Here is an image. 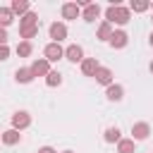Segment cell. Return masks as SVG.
<instances>
[{"mask_svg":"<svg viewBox=\"0 0 153 153\" xmlns=\"http://www.w3.org/2000/svg\"><path fill=\"white\" fill-rule=\"evenodd\" d=\"M36 33H38V14L36 12H26L24 17H19V36L24 41H29Z\"/></svg>","mask_w":153,"mask_h":153,"instance_id":"6da1fadb","label":"cell"},{"mask_svg":"<svg viewBox=\"0 0 153 153\" xmlns=\"http://www.w3.org/2000/svg\"><path fill=\"white\" fill-rule=\"evenodd\" d=\"M129 19H131L129 7H122V5H110V7L105 10V22H110V24H120V26H124Z\"/></svg>","mask_w":153,"mask_h":153,"instance_id":"7a4b0ae2","label":"cell"},{"mask_svg":"<svg viewBox=\"0 0 153 153\" xmlns=\"http://www.w3.org/2000/svg\"><path fill=\"white\" fill-rule=\"evenodd\" d=\"M43 57L48 60V62H57L60 57H65V50H62V45L60 43H48L45 48H43Z\"/></svg>","mask_w":153,"mask_h":153,"instance_id":"3957f363","label":"cell"},{"mask_svg":"<svg viewBox=\"0 0 153 153\" xmlns=\"http://www.w3.org/2000/svg\"><path fill=\"white\" fill-rule=\"evenodd\" d=\"M29 124H31V115H29V112H24V110H17V112L12 115V129L22 131V129H26Z\"/></svg>","mask_w":153,"mask_h":153,"instance_id":"277c9868","label":"cell"},{"mask_svg":"<svg viewBox=\"0 0 153 153\" xmlns=\"http://www.w3.org/2000/svg\"><path fill=\"white\" fill-rule=\"evenodd\" d=\"M48 33H50L53 43H60V41H65V38H67V26H65L62 22H53V24H50V29H48Z\"/></svg>","mask_w":153,"mask_h":153,"instance_id":"5b68a950","label":"cell"},{"mask_svg":"<svg viewBox=\"0 0 153 153\" xmlns=\"http://www.w3.org/2000/svg\"><path fill=\"white\" fill-rule=\"evenodd\" d=\"M31 74H33V76H48V74H50V62H48L45 57L33 60V62H31Z\"/></svg>","mask_w":153,"mask_h":153,"instance_id":"8992f818","label":"cell"},{"mask_svg":"<svg viewBox=\"0 0 153 153\" xmlns=\"http://www.w3.org/2000/svg\"><path fill=\"white\" fill-rule=\"evenodd\" d=\"M148 134H151V124H148V122H136V124H131V139H134V141H143V139H148Z\"/></svg>","mask_w":153,"mask_h":153,"instance_id":"52a82bcc","label":"cell"},{"mask_svg":"<svg viewBox=\"0 0 153 153\" xmlns=\"http://www.w3.org/2000/svg\"><path fill=\"white\" fill-rule=\"evenodd\" d=\"M65 57H67L69 62H84V50H81V45L72 43L69 48H65Z\"/></svg>","mask_w":153,"mask_h":153,"instance_id":"ba28073f","label":"cell"},{"mask_svg":"<svg viewBox=\"0 0 153 153\" xmlns=\"http://www.w3.org/2000/svg\"><path fill=\"white\" fill-rule=\"evenodd\" d=\"M98 14H100V7H98V2H88V5L81 10V17H84V22H96V19H98Z\"/></svg>","mask_w":153,"mask_h":153,"instance_id":"9c48e42d","label":"cell"},{"mask_svg":"<svg viewBox=\"0 0 153 153\" xmlns=\"http://www.w3.org/2000/svg\"><path fill=\"white\" fill-rule=\"evenodd\" d=\"M112 48H124L127 43H129V36H127V31H122V29H117V31H112V38L108 41Z\"/></svg>","mask_w":153,"mask_h":153,"instance_id":"30bf717a","label":"cell"},{"mask_svg":"<svg viewBox=\"0 0 153 153\" xmlns=\"http://www.w3.org/2000/svg\"><path fill=\"white\" fill-rule=\"evenodd\" d=\"M105 96H108V100H112V103H120V100L124 98V88H122L120 84H110V86L105 88Z\"/></svg>","mask_w":153,"mask_h":153,"instance_id":"8fae6325","label":"cell"},{"mask_svg":"<svg viewBox=\"0 0 153 153\" xmlns=\"http://www.w3.org/2000/svg\"><path fill=\"white\" fill-rule=\"evenodd\" d=\"M62 17L65 19H76V17H81V7L76 2H65L62 5Z\"/></svg>","mask_w":153,"mask_h":153,"instance_id":"7c38bea8","label":"cell"},{"mask_svg":"<svg viewBox=\"0 0 153 153\" xmlns=\"http://www.w3.org/2000/svg\"><path fill=\"white\" fill-rule=\"evenodd\" d=\"M98 60L96 57H84V62H81V72L86 74V76H96V72H98Z\"/></svg>","mask_w":153,"mask_h":153,"instance_id":"4fadbf2b","label":"cell"},{"mask_svg":"<svg viewBox=\"0 0 153 153\" xmlns=\"http://www.w3.org/2000/svg\"><path fill=\"white\" fill-rule=\"evenodd\" d=\"M10 10H12V14H19V17H24L26 12H31V5H29L26 0H12Z\"/></svg>","mask_w":153,"mask_h":153,"instance_id":"5bb4252c","label":"cell"},{"mask_svg":"<svg viewBox=\"0 0 153 153\" xmlns=\"http://www.w3.org/2000/svg\"><path fill=\"white\" fill-rule=\"evenodd\" d=\"M96 81L103 84V86H110V84H112V69H108V67H98V72H96Z\"/></svg>","mask_w":153,"mask_h":153,"instance_id":"9a60e30c","label":"cell"},{"mask_svg":"<svg viewBox=\"0 0 153 153\" xmlns=\"http://www.w3.org/2000/svg\"><path fill=\"white\" fill-rule=\"evenodd\" d=\"M14 79H17L19 84H31V81H33V74H31V67H19V69L14 72Z\"/></svg>","mask_w":153,"mask_h":153,"instance_id":"2e32d148","label":"cell"},{"mask_svg":"<svg viewBox=\"0 0 153 153\" xmlns=\"http://www.w3.org/2000/svg\"><path fill=\"white\" fill-rule=\"evenodd\" d=\"M19 141H22V134H19L17 129L2 131V143H5V146H14V143H19Z\"/></svg>","mask_w":153,"mask_h":153,"instance_id":"e0dca14e","label":"cell"},{"mask_svg":"<svg viewBox=\"0 0 153 153\" xmlns=\"http://www.w3.org/2000/svg\"><path fill=\"white\" fill-rule=\"evenodd\" d=\"M112 38V24L110 22H103L98 26V41H110Z\"/></svg>","mask_w":153,"mask_h":153,"instance_id":"ac0fdd59","label":"cell"},{"mask_svg":"<svg viewBox=\"0 0 153 153\" xmlns=\"http://www.w3.org/2000/svg\"><path fill=\"white\" fill-rule=\"evenodd\" d=\"M12 22H14L12 10H10V7H0V26H2V29H7Z\"/></svg>","mask_w":153,"mask_h":153,"instance_id":"d6986e66","label":"cell"},{"mask_svg":"<svg viewBox=\"0 0 153 153\" xmlns=\"http://www.w3.org/2000/svg\"><path fill=\"white\" fill-rule=\"evenodd\" d=\"M103 139H105L108 143H120L122 136H120V129H117V127H108L105 134H103Z\"/></svg>","mask_w":153,"mask_h":153,"instance_id":"ffe728a7","label":"cell"},{"mask_svg":"<svg viewBox=\"0 0 153 153\" xmlns=\"http://www.w3.org/2000/svg\"><path fill=\"white\" fill-rule=\"evenodd\" d=\"M117 153H134V139H120Z\"/></svg>","mask_w":153,"mask_h":153,"instance_id":"44dd1931","label":"cell"},{"mask_svg":"<svg viewBox=\"0 0 153 153\" xmlns=\"http://www.w3.org/2000/svg\"><path fill=\"white\" fill-rule=\"evenodd\" d=\"M148 7H151V2H148V0H131L129 12H146Z\"/></svg>","mask_w":153,"mask_h":153,"instance_id":"7402d4cb","label":"cell"},{"mask_svg":"<svg viewBox=\"0 0 153 153\" xmlns=\"http://www.w3.org/2000/svg\"><path fill=\"white\" fill-rule=\"evenodd\" d=\"M45 84H48V86H60V84H62V74H60L57 69H50V74L45 76Z\"/></svg>","mask_w":153,"mask_h":153,"instance_id":"603a6c76","label":"cell"},{"mask_svg":"<svg viewBox=\"0 0 153 153\" xmlns=\"http://www.w3.org/2000/svg\"><path fill=\"white\" fill-rule=\"evenodd\" d=\"M31 50H33V48H31V41H22V43L17 45V55H19V57H29Z\"/></svg>","mask_w":153,"mask_h":153,"instance_id":"cb8c5ba5","label":"cell"},{"mask_svg":"<svg viewBox=\"0 0 153 153\" xmlns=\"http://www.w3.org/2000/svg\"><path fill=\"white\" fill-rule=\"evenodd\" d=\"M7 57H10V48H7V45H0V62L7 60Z\"/></svg>","mask_w":153,"mask_h":153,"instance_id":"d4e9b609","label":"cell"},{"mask_svg":"<svg viewBox=\"0 0 153 153\" xmlns=\"http://www.w3.org/2000/svg\"><path fill=\"white\" fill-rule=\"evenodd\" d=\"M0 45H7V29L0 26Z\"/></svg>","mask_w":153,"mask_h":153,"instance_id":"484cf974","label":"cell"},{"mask_svg":"<svg viewBox=\"0 0 153 153\" xmlns=\"http://www.w3.org/2000/svg\"><path fill=\"white\" fill-rule=\"evenodd\" d=\"M38 153H57L53 146H43V148H38Z\"/></svg>","mask_w":153,"mask_h":153,"instance_id":"4316f807","label":"cell"},{"mask_svg":"<svg viewBox=\"0 0 153 153\" xmlns=\"http://www.w3.org/2000/svg\"><path fill=\"white\" fill-rule=\"evenodd\" d=\"M148 43H151V45H153V31H151V36H148Z\"/></svg>","mask_w":153,"mask_h":153,"instance_id":"83f0119b","label":"cell"},{"mask_svg":"<svg viewBox=\"0 0 153 153\" xmlns=\"http://www.w3.org/2000/svg\"><path fill=\"white\" fill-rule=\"evenodd\" d=\"M148 69H151V74H153V62H151V65H148Z\"/></svg>","mask_w":153,"mask_h":153,"instance_id":"f1b7e54d","label":"cell"},{"mask_svg":"<svg viewBox=\"0 0 153 153\" xmlns=\"http://www.w3.org/2000/svg\"><path fill=\"white\" fill-rule=\"evenodd\" d=\"M62 153H74V151H62Z\"/></svg>","mask_w":153,"mask_h":153,"instance_id":"f546056e","label":"cell"},{"mask_svg":"<svg viewBox=\"0 0 153 153\" xmlns=\"http://www.w3.org/2000/svg\"><path fill=\"white\" fill-rule=\"evenodd\" d=\"M0 141H2V131H0Z\"/></svg>","mask_w":153,"mask_h":153,"instance_id":"4dcf8cb0","label":"cell"},{"mask_svg":"<svg viewBox=\"0 0 153 153\" xmlns=\"http://www.w3.org/2000/svg\"><path fill=\"white\" fill-rule=\"evenodd\" d=\"M151 7H153V5H151Z\"/></svg>","mask_w":153,"mask_h":153,"instance_id":"1f68e13d","label":"cell"}]
</instances>
